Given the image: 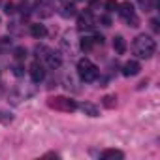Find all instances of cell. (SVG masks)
<instances>
[{"label": "cell", "instance_id": "277c9868", "mask_svg": "<svg viewBox=\"0 0 160 160\" xmlns=\"http://www.w3.org/2000/svg\"><path fill=\"white\" fill-rule=\"evenodd\" d=\"M119 13H121V17L122 19H126L128 23H130V27H138V17H136V12H134V6L130 4V2H122V4H119Z\"/></svg>", "mask_w": 160, "mask_h": 160}, {"label": "cell", "instance_id": "9a60e30c", "mask_svg": "<svg viewBox=\"0 0 160 160\" xmlns=\"http://www.w3.org/2000/svg\"><path fill=\"white\" fill-rule=\"evenodd\" d=\"M62 15H64V17H72V15H75V6H73V4H66V6L62 8Z\"/></svg>", "mask_w": 160, "mask_h": 160}, {"label": "cell", "instance_id": "5bb4252c", "mask_svg": "<svg viewBox=\"0 0 160 160\" xmlns=\"http://www.w3.org/2000/svg\"><path fill=\"white\" fill-rule=\"evenodd\" d=\"M92 45H94V38H91V36L81 38V49H83V51H91Z\"/></svg>", "mask_w": 160, "mask_h": 160}, {"label": "cell", "instance_id": "44dd1931", "mask_svg": "<svg viewBox=\"0 0 160 160\" xmlns=\"http://www.w3.org/2000/svg\"><path fill=\"white\" fill-rule=\"evenodd\" d=\"M13 73H15V75H23V68H21V66H15V68H13Z\"/></svg>", "mask_w": 160, "mask_h": 160}, {"label": "cell", "instance_id": "d6986e66", "mask_svg": "<svg viewBox=\"0 0 160 160\" xmlns=\"http://www.w3.org/2000/svg\"><path fill=\"white\" fill-rule=\"evenodd\" d=\"M100 23H102L104 27H109V25H111V19H109V15H102V17H100Z\"/></svg>", "mask_w": 160, "mask_h": 160}, {"label": "cell", "instance_id": "e0dca14e", "mask_svg": "<svg viewBox=\"0 0 160 160\" xmlns=\"http://www.w3.org/2000/svg\"><path fill=\"white\" fill-rule=\"evenodd\" d=\"M13 121V115L12 113H8V111H0V122H12Z\"/></svg>", "mask_w": 160, "mask_h": 160}, {"label": "cell", "instance_id": "7c38bea8", "mask_svg": "<svg viewBox=\"0 0 160 160\" xmlns=\"http://www.w3.org/2000/svg\"><path fill=\"white\" fill-rule=\"evenodd\" d=\"M113 49H115V53H119V55H122V53L126 51V42H124L122 36H115V38H113Z\"/></svg>", "mask_w": 160, "mask_h": 160}, {"label": "cell", "instance_id": "8fae6325", "mask_svg": "<svg viewBox=\"0 0 160 160\" xmlns=\"http://www.w3.org/2000/svg\"><path fill=\"white\" fill-rule=\"evenodd\" d=\"M102 156H104L106 160H122V158H124V152L119 151V149H108V151L102 152Z\"/></svg>", "mask_w": 160, "mask_h": 160}, {"label": "cell", "instance_id": "52a82bcc", "mask_svg": "<svg viewBox=\"0 0 160 160\" xmlns=\"http://www.w3.org/2000/svg\"><path fill=\"white\" fill-rule=\"evenodd\" d=\"M139 70H141V66H139L138 60H128V62H124V66H122V75H124V77H134V75L139 73Z\"/></svg>", "mask_w": 160, "mask_h": 160}, {"label": "cell", "instance_id": "8992f818", "mask_svg": "<svg viewBox=\"0 0 160 160\" xmlns=\"http://www.w3.org/2000/svg\"><path fill=\"white\" fill-rule=\"evenodd\" d=\"M92 27H94V21H92L91 12L81 13V15L77 17V28H79V30H91Z\"/></svg>", "mask_w": 160, "mask_h": 160}, {"label": "cell", "instance_id": "ba28073f", "mask_svg": "<svg viewBox=\"0 0 160 160\" xmlns=\"http://www.w3.org/2000/svg\"><path fill=\"white\" fill-rule=\"evenodd\" d=\"M43 58H45V62L51 66V68H60V64H62V60H60V57L57 55V53H53V51H49L47 49V53L43 55Z\"/></svg>", "mask_w": 160, "mask_h": 160}, {"label": "cell", "instance_id": "5b68a950", "mask_svg": "<svg viewBox=\"0 0 160 160\" xmlns=\"http://www.w3.org/2000/svg\"><path fill=\"white\" fill-rule=\"evenodd\" d=\"M28 72H30V79H32L34 83L43 81V77H45V70H43V66H42L40 62H32Z\"/></svg>", "mask_w": 160, "mask_h": 160}, {"label": "cell", "instance_id": "6da1fadb", "mask_svg": "<svg viewBox=\"0 0 160 160\" xmlns=\"http://www.w3.org/2000/svg\"><path fill=\"white\" fill-rule=\"evenodd\" d=\"M134 53L139 57V58H151L156 51V42L147 36V34H139L136 40H134V45H132Z\"/></svg>", "mask_w": 160, "mask_h": 160}, {"label": "cell", "instance_id": "9c48e42d", "mask_svg": "<svg viewBox=\"0 0 160 160\" xmlns=\"http://www.w3.org/2000/svg\"><path fill=\"white\" fill-rule=\"evenodd\" d=\"M79 109H81L85 115H89V117H98L100 115V109L94 106V104H91V102H85V104H81V106H77Z\"/></svg>", "mask_w": 160, "mask_h": 160}, {"label": "cell", "instance_id": "4fadbf2b", "mask_svg": "<svg viewBox=\"0 0 160 160\" xmlns=\"http://www.w3.org/2000/svg\"><path fill=\"white\" fill-rule=\"evenodd\" d=\"M102 106L108 108V109H113V108L117 106V96H115V94H106V96L102 98Z\"/></svg>", "mask_w": 160, "mask_h": 160}, {"label": "cell", "instance_id": "30bf717a", "mask_svg": "<svg viewBox=\"0 0 160 160\" xmlns=\"http://www.w3.org/2000/svg\"><path fill=\"white\" fill-rule=\"evenodd\" d=\"M30 34H32V38L40 40V38H45L47 36V28H45V25L36 23V25H30Z\"/></svg>", "mask_w": 160, "mask_h": 160}, {"label": "cell", "instance_id": "3957f363", "mask_svg": "<svg viewBox=\"0 0 160 160\" xmlns=\"http://www.w3.org/2000/svg\"><path fill=\"white\" fill-rule=\"evenodd\" d=\"M47 106L51 109H57V111H66V113H72L77 109V102L68 98V96H51L47 100Z\"/></svg>", "mask_w": 160, "mask_h": 160}, {"label": "cell", "instance_id": "7402d4cb", "mask_svg": "<svg viewBox=\"0 0 160 160\" xmlns=\"http://www.w3.org/2000/svg\"><path fill=\"white\" fill-rule=\"evenodd\" d=\"M75 2H81V0H75Z\"/></svg>", "mask_w": 160, "mask_h": 160}, {"label": "cell", "instance_id": "2e32d148", "mask_svg": "<svg viewBox=\"0 0 160 160\" xmlns=\"http://www.w3.org/2000/svg\"><path fill=\"white\" fill-rule=\"evenodd\" d=\"M117 8H119V2H117V0H106V10H108V13H113Z\"/></svg>", "mask_w": 160, "mask_h": 160}, {"label": "cell", "instance_id": "ffe728a7", "mask_svg": "<svg viewBox=\"0 0 160 160\" xmlns=\"http://www.w3.org/2000/svg\"><path fill=\"white\" fill-rule=\"evenodd\" d=\"M151 28H152L154 32H158V30H160V27H158V19H152V21H151Z\"/></svg>", "mask_w": 160, "mask_h": 160}, {"label": "cell", "instance_id": "7a4b0ae2", "mask_svg": "<svg viewBox=\"0 0 160 160\" xmlns=\"http://www.w3.org/2000/svg\"><path fill=\"white\" fill-rule=\"evenodd\" d=\"M77 73H79V77H81V81L91 83V81H94V79L98 77V66L92 64L89 58H81L77 62Z\"/></svg>", "mask_w": 160, "mask_h": 160}, {"label": "cell", "instance_id": "ac0fdd59", "mask_svg": "<svg viewBox=\"0 0 160 160\" xmlns=\"http://www.w3.org/2000/svg\"><path fill=\"white\" fill-rule=\"evenodd\" d=\"M15 57H17L19 60H23V58L27 57V49H25V47H17V49H15Z\"/></svg>", "mask_w": 160, "mask_h": 160}]
</instances>
